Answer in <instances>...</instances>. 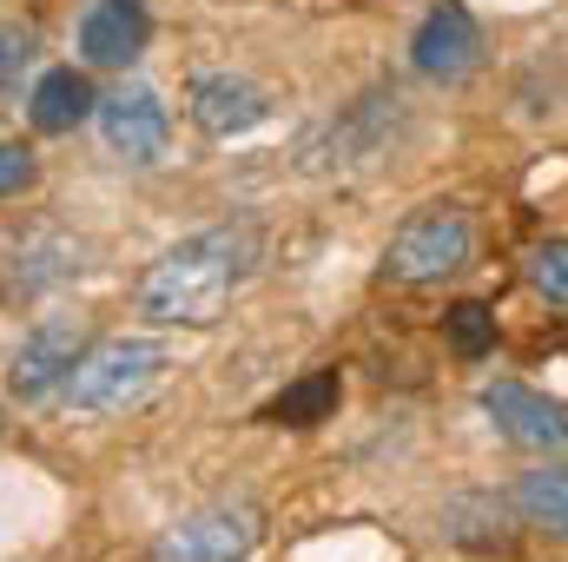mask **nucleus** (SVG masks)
Segmentation results:
<instances>
[{
  "instance_id": "1",
  "label": "nucleus",
  "mask_w": 568,
  "mask_h": 562,
  "mask_svg": "<svg viewBox=\"0 0 568 562\" xmlns=\"http://www.w3.org/2000/svg\"><path fill=\"white\" fill-rule=\"evenodd\" d=\"M252 272H258V232L252 225L192 232L152 259V272L140 279V311L152 324H185V331L219 324V311L245 291Z\"/></svg>"
},
{
  "instance_id": "2",
  "label": "nucleus",
  "mask_w": 568,
  "mask_h": 562,
  "mask_svg": "<svg viewBox=\"0 0 568 562\" xmlns=\"http://www.w3.org/2000/svg\"><path fill=\"white\" fill-rule=\"evenodd\" d=\"M165 344L159 338H106V344H87V358L73 364L67 378V411L80 418H113V411H133L145 391L165 378Z\"/></svg>"
},
{
  "instance_id": "3",
  "label": "nucleus",
  "mask_w": 568,
  "mask_h": 562,
  "mask_svg": "<svg viewBox=\"0 0 568 562\" xmlns=\"http://www.w3.org/2000/svg\"><path fill=\"white\" fill-rule=\"evenodd\" d=\"M469 245H476V232H469V219H463L456 205H424V212H410V219L397 225V239L384 245V279L436 284V279H449V272L469 265Z\"/></svg>"
},
{
  "instance_id": "4",
  "label": "nucleus",
  "mask_w": 568,
  "mask_h": 562,
  "mask_svg": "<svg viewBox=\"0 0 568 562\" xmlns=\"http://www.w3.org/2000/svg\"><path fill=\"white\" fill-rule=\"evenodd\" d=\"M258 536H265V516L252 503H205L152 543V562H245Z\"/></svg>"
},
{
  "instance_id": "5",
  "label": "nucleus",
  "mask_w": 568,
  "mask_h": 562,
  "mask_svg": "<svg viewBox=\"0 0 568 562\" xmlns=\"http://www.w3.org/2000/svg\"><path fill=\"white\" fill-rule=\"evenodd\" d=\"M87 358V331H80V318H47V324H33L20 344H13V358H7V391L13 398H53V391H67V378H73V364Z\"/></svg>"
},
{
  "instance_id": "6",
  "label": "nucleus",
  "mask_w": 568,
  "mask_h": 562,
  "mask_svg": "<svg viewBox=\"0 0 568 562\" xmlns=\"http://www.w3.org/2000/svg\"><path fill=\"white\" fill-rule=\"evenodd\" d=\"M93 113H100L106 152L126 159V165H152L165 152V140H172V113H165V100L152 87H113Z\"/></svg>"
},
{
  "instance_id": "7",
  "label": "nucleus",
  "mask_w": 568,
  "mask_h": 562,
  "mask_svg": "<svg viewBox=\"0 0 568 562\" xmlns=\"http://www.w3.org/2000/svg\"><path fill=\"white\" fill-rule=\"evenodd\" d=\"M476 60H483V33H476L469 7H456V0L429 7L424 27H417V40H410V67H417L424 80H436V87H456V80L476 73Z\"/></svg>"
},
{
  "instance_id": "8",
  "label": "nucleus",
  "mask_w": 568,
  "mask_h": 562,
  "mask_svg": "<svg viewBox=\"0 0 568 562\" xmlns=\"http://www.w3.org/2000/svg\"><path fill=\"white\" fill-rule=\"evenodd\" d=\"M483 418L496 423V436H509L516 450H568V411L556 398L529 391V384H489L483 391Z\"/></svg>"
},
{
  "instance_id": "9",
  "label": "nucleus",
  "mask_w": 568,
  "mask_h": 562,
  "mask_svg": "<svg viewBox=\"0 0 568 562\" xmlns=\"http://www.w3.org/2000/svg\"><path fill=\"white\" fill-rule=\"evenodd\" d=\"M185 107H192V127L212 133V140H245L252 127L272 120L265 87H252L245 73H199L192 93H185Z\"/></svg>"
},
{
  "instance_id": "10",
  "label": "nucleus",
  "mask_w": 568,
  "mask_h": 562,
  "mask_svg": "<svg viewBox=\"0 0 568 562\" xmlns=\"http://www.w3.org/2000/svg\"><path fill=\"white\" fill-rule=\"evenodd\" d=\"M145 13L140 0H93L87 13H80V53H87V67H133L145 53Z\"/></svg>"
},
{
  "instance_id": "11",
  "label": "nucleus",
  "mask_w": 568,
  "mask_h": 562,
  "mask_svg": "<svg viewBox=\"0 0 568 562\" xmlns=\"http://www.w3.org/2000/svg\"><path fill=\"white\" fill-rule=\"evenodd\" d=\"M93 107H100V100H93L87 73H73V67H53V73H40V80H33L27 120H33L40 133H73V127H80Z\"/></svg>"
},
{
  "instance_id": "12",
  "label": "nucleus",
  "mask_w": 568,
  "mask_h": 562,
  "mask_svg": "<svg viewBox=\"0 0 568 562\" xmlns=\"http://www.w3.org/2000/svg\"><path fill=\"white\" fill-rule=\"evenodd\" d=\"M516 510H523L536 530H549V536L568 543V463L523 470V476H516Z\"/></svg>"
},
{
  "instance_id": "13",
  "label": "nucleus",
  "mask_w": 568,
  "mask_h": 562,
  "mask_svg": "<svg viewBox=\"0 0 568 562\" xmlns=\"http://www.w3.org/2000/svg\"><path fill=\"white\" fill-rule=\"evenodd\" d=\"M331 411H337V371H311V378H297V384L284 391L265 418L272 423H297V430H304V423H324Z\"/></svg>"
},
{
  "instance_id": "14",
  "label": "nucleus",
  "mask_w": 568,
  "mask_h": 562,
  "mask_svg": "<svg viewBox=\"0 0 568 562\" xmlns=\"http://www.w3.org/2000/svg\"><path fill=\"white\" fill-rule=\"evenodd\" d=\"M449 344H456L463 358H483V351L496 344V318H489V304H476V298L449 304Z\"/></svg>"
},
{
  "instance_id": "15",
  "label": "nucleus",
  "mask_w": 568,
  "mask_h": 562,
  "mask_svg": "<svg viewBox=\"0 0 568 562\" xmlns=\"http://www.w3.org/2000/svg\"><path fill=\"white\" fill-rule=\"evenodd\" d=\"M529 284L549 298V304H568V239H542L529 252Z\"/></svg>"
},
{
  "instance_id": "16",
  "label": "nucleus",
  "mask_w": 568,
  "mask_h": 562,
  "mask_svg": "<svg viewBox=\"0 0 568 562\" xmlns=\"http://www.w3.org/2000/svg\"><path fill=\"white\" fill-rule=\"evenodd\" d=\"M27 185H33V152L27 145H0V199H13Z\"/></svg>"
},
{
  "instance_id": "17",
  "label": "nucleus",
  "mask_w": 568,
  "mask_h": 562,
  "mask_svg": "<svg viewBox=\"0 0 568 562\" xmlns=\"http://www.w3.org/2000/svg\"><path fill=\"white\" fill-rule=\"evenodd\" d=\"M27 60H33V33L13 27V20H0V80H13Z\"/></svg>"
}]
</instances>
